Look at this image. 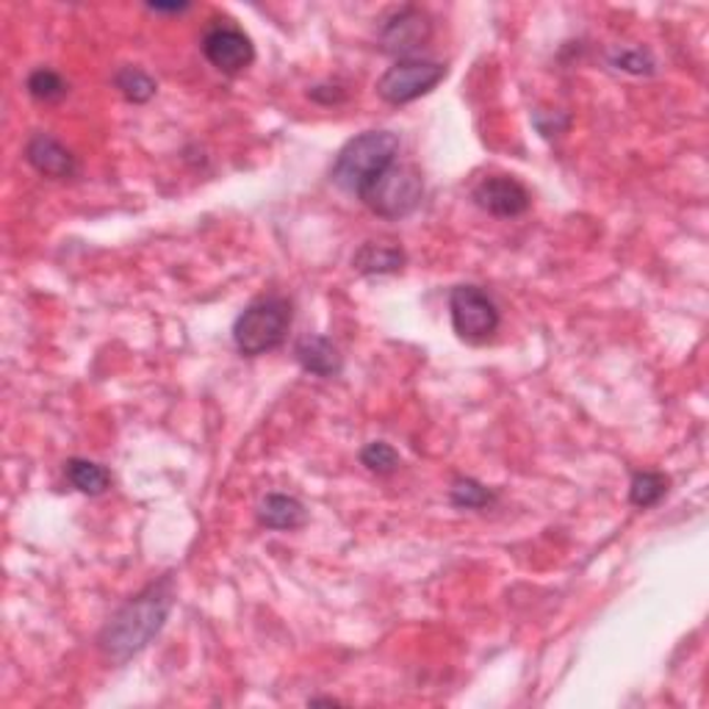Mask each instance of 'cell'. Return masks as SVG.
Here are the masks:
<instances>
[{"mask_svg":"<svg viewBox=\"0 0 709 709\" xmlns=\"http://www.w3.org/2000/svg\"><path fill=\"white\" fill-rule=\"evenodd\" d=\"M175 604V588H172V577H161L159 582H150L148 588L139 590L137 597L128 599L106 626L97 635V648L103 657L114 665H126L128 659L137 657L139 652L159 637L164 630L166 619Z\"/></svg>","mask_w":709,"mask_h":709,"instance_id":"cell-1","label":"cell"},{"mask_svg":"<svg viewBox=\"0 0 709 709\" xmlns=\"http://www.w3.org/2000/svg\"><path fill=\"white\" fill-rule=\"evenodd\" d=\"M399 137L391 131H366L361 137L350 139L335 155L330 166V178L339 189L358 197L380 172L397 164Z\"/></svg>","mask_w":709,"mask_h":709,"instance_id":"cell-2","label":"cell"},{"mask_svg":"<svg viewBox=\"0 0 709 709\" xmlns=\"http://www.w3.org/2000/svg\"><path fill=\"white\" fill-rule=\"evenodd\" d=\"M291 322H294V308L286 297H258L233 322V344L247 358H258L283 344Z\"/></svg>","mask_w":709,"mask_h":709,"instance_id":"cell-3","label":"cell"},{"mask_svg":"<svg viewBox=\"0 0 709 709\" xmlns=\"http://www.w3.org/2000/svg\"><path fill=\"white\" fill-rule=\"evenodd\" d=\"M421 197H425V181L421 172L410 164H391L358 194L361 203L383 219H405L419 208Z\"/></svg>","mask_w":709,"mask_h":709,"instance_id":"cell-4","label":"cell"},{"mask_svg":"<svg viewBox=\"0 0 709 709\" xmlns=\"http://www.w3.org/2000/svg\"><path fill=\"white\" fill-rule=\"evenodd\" d=\"M449 316H452L454 333L469 344H483L494 339L502 324V313L494 297L480 286H454L449 294Z\"/></svg>","mask_w":709,"mask_h":709,"instance_id":"cell-5","label":"cell"},{"mask_svg":"<svg viewBox=\"0 0 709 709\" xmlns=\"http://www.w3.org/2000/svg\"><path fill=\"white\" fill-rule=\"evenodd\" d=\"M443 78H447V64L430 62V58H399L377 80V95L391 106H405L430 95Z\"/></svg>","mask_w":709,"mask_h":709,"instance_id":"cell-6","label":"cell"},{"mask_svg":"<svg viewBox=\"0 0 709 709\" xmlns=\"http://www.w3.org/2000/svg\"><path fill=\"white\" fill-rule=\"evenodd\" d=\"M200 51L225 75L245 73L253 64V58H256V47H253L250 36L241 29H236V25L222 23V20L208 25V31L203 34V42H200Z\"/></svg>","mask_w":709,"mask_h":709,"instance_id":"cell-7","label":"cell"},{"mask_svg":"<svg viewBox=\"0 0 709 709\" xmlns=\"http://www.w3.org/2000/svg\"><path fill=\"white\" fill-rule=\"evenodd\" d=\"M377 36H380V47L386 53L399 58H413V53L421 51L430 42L432 23L421 9L402 7L383 20L380 34Z\"/></svg>","mask_w":709,"mask_h":709,"instance_id":"cell-8","label":"cell"},{"mask_svg":"<svg viewBox=\"0 0 709 709\" xmlns=\"http://www.w3.org/2000/svg\"><path fill=\"white\" fill-rule=\"evenodd\" d=\"M474 203L480 205L488 214L502 216V219H513V216H522L524 211L529 208L533 197H529L527 189L511 175H491L483 178V181L474 186Z\"/></svg>","mask_w":709,"mask_h":709,"instance_id":"cell-9","label":"cell"},{"mask_svg":"<svg viewBox=\"0 0 709 709\" xmlns=\"http://www.w3.org/2000/svg\"><path fill=\"white\" fill-rule=\"evenodd\" d=\"M25 161L40 175L53 178V181H67V178H75V172H78L75 155L56 137H51V133H34L29 139V144H25Z\"/></svg>","mask_w":709,"mask_h":709,"instance_id":"cell-10","label":"cell"},{"mask_svg":"<svg viewBox=\"0 0 709 709\" xmlns=\"http://www.w3.org/2000/svg\"><path fill=\"white\" fill-rule=\"evenodd\" d=\"M294 358L308 375L313 377H339L341 369H344V355H341L339 346L333 344L324 335H302L294 344Z\"/></svg>","mask_w":709,"mask_h":709,"instance_id":"cell-11","label":"cell"},{"mask_svg":"<svg viewBox=\"0 0 709 709\" xmlns=\"http://www.w3.org/2000/svg\"><path fill=\"white\" fill-rule=\"evenodd\" d=\"M258 522L267 529H280V533H291L308 524V511L300 499L289 494H269L267 499L258 505Z\"/></svg>","mask_w":709,"mask_h":709,"instance_id":"cell-12","label":"cell"},{"mask_svg":"<svg viewBox=\"0 0 709 709\" xmlns=\"http://www.w3.org/2000/svg\"><path fill=\"white\" fill-rule=\"evenodd\" d=\"M405 253L394 245H380V241H366L355 256H352V269L361 275H394L405 267Z\"/></svg>","mask_w":709,"mask_h":709,"instance_id":"cell-13","label":"cell"},{"mask_svg":"<svg viewBox=\"0 0 709 709\" xmlns=\"http://www.w3.org/2000/svg\"><path fill=\"white\" fill-rule=\"evenodd\" d=\"M64 471H67V480L73 483V488L86 496H100L111 488V471L100 463H92V460L73 458L64 463Z\"/></svg>","mask_w":709,"mask_h":709,"instance_id":"cell-14","label":"cell"},{"mask_svg":"<svg viewBox=\"0 0 709 709\" xmlns=\"http://www.w3.org/2000/svg\"><path fill=\"white\" fill-rule=\"evenodd\" d=\"M668 485L670 480L665 477L663 471H637L630 485V502L641 511L657 507L668 494Z\"/></svg>","mask_w":709,"mask_h":709,"instance_id":"cell-15","label":"cell"},{"mask_svg":"<svg viewBox=\"0 0 709 709\" xmlns=\"http://www.w3.org/2000/svg\"><path fill=\"white\" fill-rule=\"evenodd\" d=\"M114 86L128 103H148L155 97V80L139 67H120L114 73Z\"/></svg>","mask_w":709,"mask_h":709,"instance_id":"cell-16","label":"cell"},{"mask_svg":"<svg viewBox=\"0 0 709 709\" xmlns=\"http://www.w3.org/2000/svg\"><path fill=\"white\" fill-rule=\"evenodd\" d=\"M25 89H29V95L34 97L36 103H58L67 97L69 86H67V80L56 73V69L40 67L29 75V80H25Z\"/></svg>","mask_w":709,"mask_h":709,"instance_id":"cell-17","label":"cell"},{"mask_svg":"<svg viewBox=\"0 0 709 709\" xmlns=\"http://www.w3.org/2000/svg\"><path fill=\"white\" fill-rule=\"evenodd\" d=\"M449 496H452V505L460 507V511H483V507L496 502L494 491H488L483 483H477V480L471 477L454 480Z\"/></svg>","mask_w":709,"mask_h":709,"instance_id":"cell-18","label":"cell"},{"mask_svg":"<svg viewBox=\"0 0 709 709\" xmlns=\"http://www.w3.org/2000/svg\"><path fill=\"white\" fill-rule=\"evenodd\" d=\"M361 463L369 471H375V474H394L402 465V458H399V452L391 443L372 441L361 449Z\"/></svg>","mask_w":709,"mask_h":709,"instance_id":"cell-19","label":"cell"},{"mask_svg":"<svg viewBox=\"0 0 709 709\" xmlns=\"http://www.w3.org/2000/svg\"><path fill=\"white\" fill-rule=\"evenodd\" d=\"M613 64L619 69H624V73H632V75H652L654 73V58L648 51H621L613 56Z\"/></svg>","mask_w":709,"mask_h":709,"instance_id":"cell-20","label":"cell"},{"mask_svg":"<svg viewBox=\"0 0 709 709\" xmlns=\"http://www.w3.org/2000/svg\"><path fill=\"white\" fill-rule=\"evenodd\" d=\"M533 122H535V126H540L538 131L544 133L546 139H551V137H557V133H562L568 126H571V117H568V114H562V111H535Z\"/></svg>","mask_w":709,"mask_h":709,"instance_id":"cell-21","label":"cell"},{"mask_svg":"<svg viewBox=\"0 0 709 709\" xmlns=\"http://www.w3.org/2000/svg\"><path fill=\"white\" fill-rule=\"evenodd\" d=\"M308 95H311L316 103H322V106H335V103L346 100V92L341 89V86H330V84L313 86V89L308 92Z\"/></svg>","mask_w":709,"mask_h":709,"instance_id":"cell-22","label":"cell"},{"mask_svg":"<svg viewBox=\"0 0 709 709\" xmlns=\"http://www.w3.org/2000/svg\"><path fill=\"white\" fill-rule=\"evenodd\" d=\"M150 12H164V14H178V12H186L189 3H172V7H164V3H150Z\"/></svg>","mask_w":709,"mask_h":709,"instance_id":"cell-23","label":"cell"}]
</instances>
